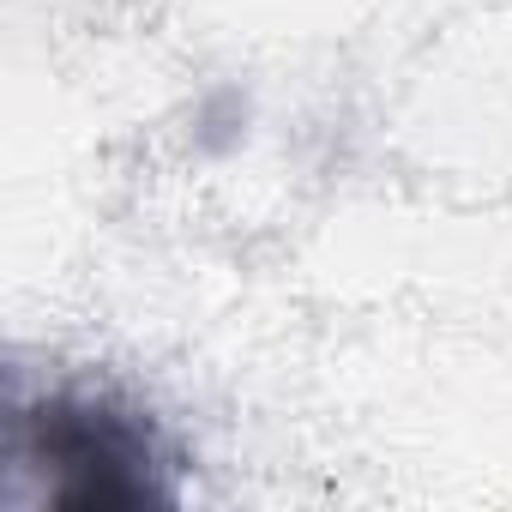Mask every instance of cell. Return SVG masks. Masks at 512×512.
Returning <instances> with one entry per match:
<instances>
[{
	"instance_id": "obj_1",
	"label": "cell",
	"mask_w": 512,
	"mask_h": 512,
	"mask_svg": "<svg viewBox=\"0 0 512 512\" xmlns=\"http://www.w3.org/2000/svg\"><path fill=\"white\" fill-rule=\"evenodd\" d=\"M31 458L55 470L49 500L61 512H133L169 506L175 488L163 482V452L145 416L115 398L55 392L25 416Z\"/></svg>"
}]
</instances>
